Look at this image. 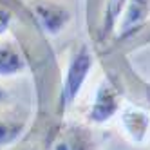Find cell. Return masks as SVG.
<instances>
[{
    "instance_id": "7",
    "label": "cell",
    "mask_w": 150,
    "mask_h": 150,
    "mask_svg": "<svg viewBox=\"0 0 150 150\" xmlns=\"http://www.w3.org/2000/svg\"><path fill=\"white\" fill-rule=\"evenodd\" d=\"M27 69V60L15 42L0 40V78H13Z\"/></svg>"
},
{
    "instance_id": "12",
    "label": "cell",
    "mask_w": 150,
    "mask_h": 150,
    "mask_svg": "<svg viewBox=\"0 0 150 150\" xmlns=\"http://www.w3.org/2000/svg\"><path fill=\"white\" fill-rule=\"evenodd\" d=\"M148 98H150V96H148Z\"/></svg>"
},
{
    "instance_id": "4",
    "label": "cell",
    "mask_w": 150,
    "mask_h": 150,
    "mask_svg": "<svg viewBox=\"0 0 150 150\" xmlns=\"http://www.w3.org/2000/svg\"><path fill=\"white\" fill-rule=\"evenodd\" d=\"M117 116L125 136L134 145H143L150 139V112L143 107L125 103Z\"/></svg>"
},
{
    "instance_id": "11",
    "label": "cell",
    "mask_w": 150,
    "mask_h": 150,
    "mask_svg": "<svg viewBox=\"0 0 150 150\" xmlns=\"http://www.w3.org/2000/svg\"><path fill=\"white\" fill-rule=\"evenodd\" d=\"M7 98H9V94L0 87V103H4V101H7Z\"/></svg>"
},
{
    "instance_id": "2",
    "label": "cell",
    "mask_w": 150,
    "mask_h": 150,
    "mask_svg": "<svg viewBox=\"0 0 150 150\" xmlns=\"http://www.w3.org/2000/svg\"><path fill=\"white\" fill-rule=\"evenodd\" d=\"M123 94L120 87L110 80V78H101L100 83L96 85L94 98L89 107V121L94 125H103L107 121H110L114 116L120 114L123 109Z\"/></svg>"
},
{
    "instance_id": "8",
    "label": "cell",
    "mask_w": 150,
    "mask_h": 150,
    "mask_svg": "<svg viewBox=\"0 0 150 150\" xmlns=\"http://www.w3.org/2000/svg\"><path fill=\"white\" fill-rule=\"evenodd\" d=\"M125 4H127V0H107L105 2L103 15H101V24H100V33H101L103 40L116 33V27L120 24Z\"/></svg>"
},
{
    "instance_id": "5",
    "label": "cell",
    "mask_w": 150,
    "mask_h": 150,
    "mask_svg": "<svg viewBox=\"0 0 150 150\" xmlns=\"http://www.w3.org/2000/svg\"><path fill=\"white\" fill-rule=\"evenodd\" d=\"M150 20V0H127L114 38L128 40Z\"/></svg>"
},
{
    "instance_id": "9",
    "label": "cell",
    "mask_w": 150,
    "mask_h": 150,
    "mask_svg": "<svg viewBox=\"0 0 150 150\" xmlns=\"http://www.w3.org/2000/svg\"><path fill=\"white\" fill-rule=\"evenodd\" d=\"M24 132V123L13 117H0V146L15 143Z\"/></svg>"
},
{
    "instance_id": "3",
    "label": "cell",
    "mask_w": 150,
    "mask_h": 150,
    "mask_svg": "<svg viewBox=\"0 0 150 150\" xmlns=\"http://www.w3.org/2000/svg\"><path fill=\"white\" fill-rule=\"evenodd\" d=\"M31 9H33V16L36 18V24L49 36L60 35L71 20L69 9L54 0H35L31 4Z\"/></svg>"
},
{
    "instance_id": "1",
    "label": "cell",
    "mask_w": 150,
    "mask_h": 150,
    "mask_svg": "<svg viewBox=\"0 0 150 150\" xmlns=\"http://www.w3.org/2000/svg\"><path fill=\"white\" fill-rule=\"evenodd\" d=\"M94 67V54L92 49L87 44H80L72 49L69 54L67 65H65V74H63L62 89H60V110H69L81 94L85 83H87L91 71Z\"/></svg>"
},
{
    "instance_id": "6",
    "label": "cell",
    "mask_w": 150,
    "mask_h": 150,
    "mask_svg": "<svg viewBox=\"0 0 150 150\" xmlns=\"http://www.w3.org/2000/svg\"><path fill=\"white\" fill-rule=\"evenodd\" d=\"M49 150H98V143L89 127L71 123L58 132Z\"/></svg>"
},
{
    "instance_id": "10",
    "label": "cell",
    "mask_w": 150,
    "mask_h": 150,
    "mask_svg": "<svg viewBox=\"0 0 150 150\" xmlns=\"http://www.w3.org/2000/svg\"><path fill=\"white\" fill-rule=\"evenodd\" d=\"M9 16L7 13H4V11H0V35L2 33H6V29H7V25H9Z\"/></svg>"
}]
</instances>
